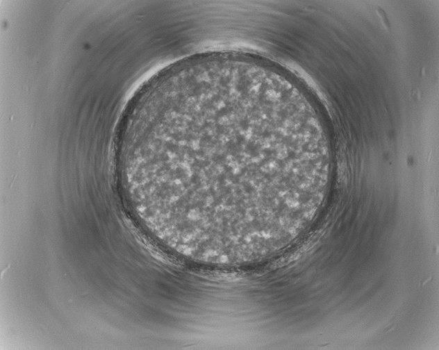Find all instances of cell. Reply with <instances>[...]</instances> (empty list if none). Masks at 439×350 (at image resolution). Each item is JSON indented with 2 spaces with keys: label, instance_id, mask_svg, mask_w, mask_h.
<instances>
[{
  "label": "cell",
  "instance_id": "6da1fadb",
  "mask_svg": "<svg viewBox=\"0 0 439 350\" xmlns=\"http://www.w3.org/2000/svg\"><path fill=\"white\" fill-rule=\"evenodd\" d=\"M212 86L208 73L164 83L149 101L123 173L135 215L164 244L209 256L276 242L319 175L270 91Z\"/></svg>",
  "mask_w": 439,
  "mask_h": 350
}]
</instances>
